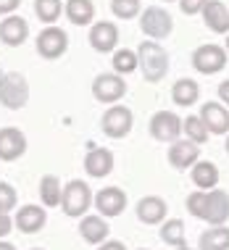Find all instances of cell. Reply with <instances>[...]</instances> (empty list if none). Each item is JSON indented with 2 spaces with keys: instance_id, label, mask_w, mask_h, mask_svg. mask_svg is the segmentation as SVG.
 Segmentation results:
<instances>
[{
  "instance_id": "8fae6325",
  "label": "cell",
  "mask_w": 229,
  "mask_h": 250,
  "mask_svg": "<svg viewBox=\"0 0 229 250\" xmlns=\"http://www.w3.org/2000/svg\"><path fill=\"white\" fill-rule=\"evenodd\" d=\"M87 42L92 45L95 53H113L119 48V26L113 21H95L90 26Z\"/></svg>"
},
{
  "instance_id": "5b68a950",
  "label": "cell",
  "mask_w": 229,
  "mask_h": 250,
  "mask_svg": "<svg viewBox=\"0 0 229 250\" xmlns=\"http://www.w3.org/2000/svg\"><path fill=\"white\" fill-rule=\"evenodd\" d=\"M182 124H185V119L179 116V113L174 111H156L147 121V132H150L153 140H158V143H174V140L182 137Z\"/></svg>"
},
{
  "instance_id": "7c38bea8",
  "label": "cell",
  "mask_w": 229,
  "mask_h": 250,
  "mask_svg": "<svg viewBox=\"0 0 229 250\" xmlns=\"http://www.w3.org/2000/svg\"><path fill=\"white\" fill-rule=\"evenodd\" d=\"M26 153V134L19 126H3L0 129V161L11 164Z\"/></svg>"
},
{
  "instance_id": "b9f144b4",
  "label": "cell",
  "mask_w": 229,
  "mask_h": 250,
  "mask_svg": "<svg viewBox=\"0 0 229 250\" xmlns=\"http://www.w3.org/2000/svg\"><path fill=\"white\" fill-rule=\"evenodd\" d=\"M224 48H227V53H229V35H227V45H224Z\"/></svg>"
},
{
  "instance_id": "ba28073f",
  "label": "cell",
  "mask_w": 229,
  "mask_h": 250,
  "mask_svg": "<svg viewBox=\"0 0 229 250\" xmlns=\"http://www.w3.org/2000/svg\"><path fill=\"white\" fill-rule=\"evenodd\" d=\"M35 48H37V56H40V58L56 61V58H61L66 50H69V35H66L61 26L48 24V26H45V29L37 35Z\"/></svg>"
},
{
  "instance_id": "603a6c76",
  "label": "cell",
  "mask_w": 229,
  "mask_h": 250,
  "mask_svg": "<svg viewBox=\"0 0 229 250\" xmlns=\"http://www.w3.org/2000/svg\"><path fill=\"white\" fill-rule=\"evenodd\" d=\"M171 100H174V105H182V108L195 105L200 100V84L190 77L177 79V84H171Z\"/></svg>"
},
{
  "instance_id": "f35d334b",
  "label": "cell",
  "mask_w": 229,
  "mask_h": 250,
  "mask_svg": "<svg viewBox=\"0 0 229 250\" xmlns=\"http://www.w3.org/2000/svg\"><path fill=\"white\" fill-rule=\"evenodd\" d=\"M0 250H16V248H13L8 240H0Z\"/></svg>"
},
{
  "instance_id": "4fadbf2b",
  "label": "cell",
  "mask_w": 229,
  "mask_h": 250,
  "mask_svg": "<svg viewBox=\"0 0 229 250\" xmlns=\"http://www.w3.org/2000/svg\"><path fill=\"white\" fill-rule=\"evenodd\" d=\"M48 224V211H45V206L40 208L35 203H29V206H21L13 216V227L19 229V232L24 234H37L40 229Z\"/></svg>"
},
{
  "instance_id": "9a60e30c",
  "label": "cell",
  "mask_w": 229,
  "mask_h": 250,
  "mask_svg": "<svg viewBox=\"0 0 229 250\" xmlns=\"http://www.w3.org/2000/svg\"><path fill=\"white\" fill-rule=\"evenodd\" d=\"M95 208L100 216H105V219H113V216L124 213L126 208V192L121 190V187H105V190H98L95 195Z\"/></svg>"
},
{
  "instance_id": "d6a6232c",
  "label": "cell",
  "mask_w": 229,
  "mask_h": 250,
  "mask_svg": "<svg viewBox=\"0 0 229 250\" xmlns=\"http://www.w3.org/2000/svg\"><path fill=\"white\" fill-rule=\"evenodd\" d=\"M185 206H187V211H190V216L200 219V216H203V206H206V190L190 192V195H187V200H185Z\"/></svg>"
},
{
  "instance_id": "2e32d148",
  "label": "cell",
  "mask_w": 229,
  "mask_h": 250,
  "mask_svg": "<svg viewBox=\"0 0 229 250\" xmlns=\"http://www.w3.org/2000/svg\"><path fill=\"white\" fill-rule=\"evenodd\" d=\"M198 116L206 121V126H208L211 134H229V108L224 103H213V100H208V103L200 105Z\"/></svg>"
},
{
  "instance_id": "f6af8a7d",
  "label": "cell",
  "mask_w": 229,
  "mask_h": 250,
  "mask_svg": "<svg viewBox=\"0 0 229 250\" xmlns=\"http://www.w3.org/2000/svg\"><path fill=\"white\" fill-rule=\"evenodd\" d=\"M140 250H147V248H140Z\"/></svg>"
},
{
  "instance_id": "ab89813d",
  "label": "cell",
  "mask_w": 229,
  "mask_h": 250,
  "mask_svg": "<svg viewBox=\"0 0 229 250\" xmlns=\"http://www.w3.org/2000/svg\"><path fill=\"white\" fill-rule=\"evenodd\" d=\"M224 150H227V155H229V134H227V143H224Z\"/></svg>"
},
{
  "instance_id": "5bb4252c",
  "label": "cell",
  "mask_w": 229,
  "mask_h": 250,
  "mask_svg": "<svg viewBox=\"0 0 229 250\" xmlns=\"http://www.w3.org/2000/svg\"><path fill=\"white\" fill-rule=\"evenodd\" d=\"M200 161V145H195L192 140H174L171 147H169V164L174 168H179V171H187V168H192L195 164Z\"/></svg>"
},
{
  "instance_id": "52a82bcc",
  "label": "cell",
  "mask_w": 229,
  "mask_h": 250,
  "mask_svg": "<svg viewBox=\"0 0 229 250\" xmlns=\"http://www.w3.org/2000/svg\"><path fill=\"white\" fill-rule=\"evenodd\" d=\"M124 95H126V82H124L121 74L108 71V74H98V77L92 79V98H95L98 103L113 105Z\"/></svg>"
},
{
  "instance_id": "60d3db41",
  "label": "cell",
  "mask_w": 229,
  "mask_h": 250,
  "mask_svg": "<svg viewBox=\"0 0 229 250\" xmlns=\"http://www.w3.org/2000/svg\"><path fill=\"white\" fill-rule=\"evenodd\" d=\"M174 250H192V248H187V245H182V248H174Z\"/></svg>"
},
{
  "instance_id": "e575fe53",
  "label": "cell",
  "mask_w": 229,
  "mask_h": 250,
  "mask_svg": "<svg viewBox=\"0 0 229 250\" xmlns=\"http://www.w3.org/2000/svg\"><path fill=\"white\" fill-rule=\"evenodd\" d=\"M11 229H13V219H11V213H3V211H0V240L8 237Z\"/></svg>"
},
{
  "instance_id": "ffe728a7",
  "label": "cell",
  "mask_w": 229,
  "mask_h": 250,
  "mask_svg": "<svg viewBox=\"0 0 229 250\" xmlns=\"http://www.w3.org/2000/svg\"><path fill=\"white\" fill-rule=\"evenodd\" d=\"M166 211H169V206H166V200L158 198V195H145V198L137 203V219L147 227L164 224Z\"/></svg>"
},
{
  "instance_id": "f1b7e54d",
  "label": "cell",
  "mask_w": 229,
  "mask_h": 250,
  "mask_svg": "<svg viewBox=\"0 0 229 250\" xmlns=\"http://www.w3.org/2000/svg\"><path fill=\"white\" fill-rule=\"evenodd\" d=\"M182 134H185L187 140H192L195 145H203V143H208V126H206V121L195 113V116H187L185 119V124H182Z\"/></svg>"
},
{
  "instance_id": "cb8c5ba5",
  "label": "cell",
  "mask_w": 229,
  "mask_h": 250,
  "mask_svg": "<svg viewBox=\"0 0 229 250\" xmlns=\"http://www.w3.org/2000/svg\"><path fill=\"white\" fill-rule=\"evenodd\" d=\"M63 13L74 26H87L95 19V3L92 0H66Z\"/></svg>"
},
{
  "instance_id": "8d00e7d4",
  "label": "cell",
  "mask_w": 229,
  "mask_h": 250,
  "mask_svg": "<svg viewBox=\"0 0 229 250\" xmlns=\"http://www.w3.org/2000/svg\"><path fill=\"white\" fill-rule=\"evenodd\" d=\"M98 250H126L124 242H119V240H105V242H100Z\"/></svg>"
},
{
  "instance_id": "8992f818",
  "label": "cell",
  "mask_w": 229,
  "mask_h": 250,
  "mask_svg": "<svg viewBox=\"0 0 229 250\" xmlns=\"http://www.w3.org/2000/svg\"><path fill=\"white\" fill-rule=\"evenodd\" d=\"M227 58H229L227 48H221V45H216V42H206V45H200V48L192 50V58L190 61H192L195 71L211 77V74H219L221 69H224Z\"/></svg>"
},
{
  "instance_id": "d590c367",
  "label": "cell",
  "mask_w": 229,
  "mask_h": 250,
  "mask_svg": "<svg viewBox=\"0 0 229 250\" xmlns=\"http://www.w3.org/2000/svg\"><path fill=\"white\" fill-rule=\"evenodd\" d=\"M21 5V0H0V16H11Z\"/></svg>"
},
{
  "instance_id": "836d02e7",
  "label": "cell",
  "mask_w": 229,
  "mask_h": 250,
  "mask_svg": "<svg viewBox=\"0 0 229 250\" xmlns=\"http://www.w3.org/2000/svg\"><path fill=\"white\" fill-rule=\"evenodd\" d=\"M177 3H179V8H182L185 16H195V13H200L206 8L208 0H177Z\"/></svg>"
},
{
  "instance_id": "83f0119b",
  "label": "cell",
  "mask_w": 229,
  "mask_h": 250,
  "mask_svg": "<svg viewBox=\"0 0 229 250\" xmlns=\"http://www.w3.org/2000/svg\"><path fill=\"white\" fill-rule=\"evenodd\" d=\"M113 71L126 77V74L137 71L140 69V61H137V50H129V48H116L113 50V61H111Z\"/></svg>"
},
{
  "instance_id": "3957f363",
  "label": "cell",
  "mask_w": 229,
  "mask_h": 250,
  "mask_svg": "<svg viewBox=\"0 0 229 250\" xmlns=\"http://www.w3.org/2000/svg\"><path fill=\"white\" fill-rule=\"evenodd\" d=\"M26 103H29V84H26L24 74H0V105H5L8 111H21Z\"/></svg>"
},
{
  "instance_id": "277c9868",
  "label": "cell",
  "mask_w": 229,
  "mask_h": 250,
  "mask_svg": "<svg viewBox=\"0 0 229 250\" xmlns=\"http://www.w3.org/2000/svg\"><path fill=\"white\" fill-rule=\"evenodd\" d=\"M140 29L147 40H166L174 32V19L164 5H147L140 13Z\"/></svg>"
},
{
  "instance_id": "30bf717a",
  "label": "cell",
  "mask_w": 229,
  "mask_h": 250,
  "mask_svg": "<svg viewBox=\"0 0 229 250\" xmlns=\"http://www.w3.org/2000/svg\"><path fill=\"white\" fill-rule=\"evenodd\" d=\"M203 221L208 227H219L229 221V192L227 190H206V206H203Z\"/></svg>"
},
{
  "instance_id": "4dcf8cb0",
  "label": "cell",
  "mask_w": 229,
  "mask_h": 250,
  "mask_svg": "<svg viewBox=\"0 0 229 250\" xmlns=\"http://www.w3.org/2000/svg\"><path fill=\"white\" fill-rule=\"evenodd\" d=\"M111 11L121 21H129V19H137L143 13V3L140 0H111Z\"/></svg>"
},
{
  "instance_id": "ee69618b",
  "label": "cell",
  "mask_w": 229,
  "mask_h": 250,
  "mask_svg": "<svg viewBox=\"0 0 229 250\" xmlns=\"http://www.w3.org/2000/svg\"><path fill=\"white\" fill-rule=\"evenodd\" d=\"M164 3H171V0H164Z\"/></svg>"
},
{
  "instance_id": "7a4b0ae2",
  "label": "cell",
  "mask_w": 229,
  "mask_h": 250,
  "mask_svg": "<svg viewBox=\"0 0 229 250\" xmlns=\"http://www.w3.org/2000/svg\"><path fill=\"white\" fill-rule=\"evenodd\" d=\"M92 200H95V195H92L90 185L82 179H71V182H66L63 195H61V211L66 216H71V219H82L90 211Z\"/></svg>"
},
{
  "instance_id": "f546056e",
  "label": "cell",
  "mask_w": 229,
  "mask_h": 250,
  "mask_svg": "<svg viewBox=\"0 0 229 250\" xmlns=\"http://www.w3.org/2000/svg\"><path fill=\"white\" fill-rule=\"evenodd\" d=\"M61 11H63L61 0H35V13L40 21H45V24H56Z\"/></svg>"
},
{
  "instance_id": "7402d4cb",
  "label": "cell",
  "mask_w": 229,
  "mask_h": 250,
  "mask_svg": "<svg viewBox=\"0 0 229 250\" xmlns=\"http://www.w3.org/2000/svg\"><path fill=\"white\" fill-rule=\"evenodd\" d=\"M190 177H192V185L198 187V190H213V187H219V166L213 164V161H203L200 158L198 164L190 168Z\"/></svg>"
},
{
  "instance_id": "44dd1931",
  "label": "cell",
  "mask_w": 229,
  "mask_h": 250,
  "mask_svg": "<svg viewBox=\"0 0 229 250\" xmlns=\"http://www.w3.org/2000/svg\"><path fill=\"white\" fill-rule=\"evenodd\" d=\"M200 13H203V24L213 35H229V8L224 0H208Z\"/></svg>"
},
{
  "instance_id": "1f68e13d",
  "label": "cell",
  "mask_w": 229,
  "mask_h": 250,
  "mask_svg": "<svg viewBox=\"0 0 229 250\" xmlns=\"http://www.w3.org/2000/svg\"><path fill=\"white\" fill-rule=\"evenodd\" d=\"M16 203H19L16 190H13L8 182H0V211H3V213L13 211V208H16Z\"/></svg>"
},
{
  "instance_id": "d4e9b609",
  "label": "cell",
  "mask_w": 229,
  "mask_h": 250,
  "mask_svg": "<svg viewBox=\"0 0 229 250\" xmlns=\"http://www.w3.org/2000/svg\"><path fill=\"white\" fill-rule=\"evenodd\" d=\"M198 250H229V227H208L198 240Z\"/></svg>"
},
{
  "instance_id": "d6986e66",
  "label": "cell",
  "mask_w": 229,
  "mask_h": 250,
  "mask_svg": "<svg viewBox=\"0 0 229 250\" xmlns=\"http://www.w3.org/2000/svg\"><path fill=\"white\" fill-rule=\"evenodd\" d=\"M26 37H29V24L24 21L21 16H5L3 21H0V42L8 45V48H19V45L26 42Z\"/></svg>"
},
{
  "instance_id": "e0dca14e",
  "label": "cell",
  "mask_w": 229,
  "mask_h": 250,
  "mask_svg": "<svg viewBox=\"0 0 229 250\" xmlns=\"http://www.w3.org/2000/svg\"><path fill=\"white\" fill-rule=\"evenodd\" d=\"M108 221H105V216L100 213H84L82 221H79V234H82L84 242H90V245H100V242L108 240Z\"/></svg>"
},
{
  "instance_id": "7bdbcfd3",
  "label": "cell",
  "mask_w": 229,
  "mask_h": 250,
  "mask_svg": "<svg viewBox=\"0 0 229 250\" xmlns=\"http://www.w3.org/2000/svg\"><path fill=\"white\" fill-rule=\"evenodd\" d=\"M32 250H42V248H32Z\"/></svg>"
},
{
  "instance_id": "ac0fdd59",
  "label": "cell",
  "mask_w": 229,
  "mask_h": 250,
  "mask_svg": "<svg viewBox=\"0 0 229 250\" xmlns=\"http://www.w3.org/2000/svg\"><path fill=\"white\" fill-rule=\"evenodd\" d=\"M84 171L92 179H103L113 171V153L108 147H92L84 155Z\"/></svg>"
},
{
  "instance_id": "484cf974",
  "label": "cell",
  "mask_w": 229,
  "mask_h": 250,
  "mask_svg": "<svg viewBox=\"0 0 229 250\" xmlns=\"http://www.w3.org/2000/svg\"><path fill=\"white\" fill-rule=\"evenodd\" d=\"M158 237H161V242H164V245H169V248H182V245H187L185 221H182V219H166L164 224H161Z\"/></svg>"
},
{
  "instance_id": "74e56055",
  "label": "cell",
  "mask_w": 229,
  "mask_h": 250,
  "mask_svg": "<svg viewBox=\"0 0 229 250\" xmlns=\"http://www.w3.org/2000/svg\"><path fill=\"white\" fill-rule=\"evenodd\" d=\"M219 100L224 105H229V79H224V82L219 84Z\"/></svg>"
},
{
  "instance_id": "4316f807",
  "label": "cell",
  "mask_w": 229,
  "mask_h": 250,
  "mask_svg": "<svg viewBox=\"0 0 229 250\" xmlns=\"http://www.w3.org/2000/svg\"><path fill=\"white\" fill-rule=\"evenodd\" d=\"M61 195H63V187H61V179L56 174H45L40 179V200H42L45 208H58L61 206Z\"/></svg>"
},
{
  "instance_id": "6da1fadb",
  "label": "cell",
  "mask_w": 229,
  "mask_h": 250,
  "mask_svg": "<svg viewBox=\"0 0 229 250\" xmlns=\"http://www.w3.org/2000/svg\"><path fill=\"white\" fill-rule=\"evenodd\" d=\"M137 61H140L137 71H143L145 82H150V84L164 82L166 74H169V53L161 48L156 40H150V42H140Z\"/></svg>"
},
{
  "instance_id": "9c48e42d",
  "label": "cell",
  "mask_w": 229,
  "mask_h": 250,
  "mask_svg": "<svg viewBox=\"0 0 229 250\" xmlns=\"http://www.w3.org/2000/svg\"><path fill=\"white\" fill-rule=\"evenodd\" d=\"M132 126H134V113L126 105L113 103V105H108V111L103 113V119H100V129H103V134L111 140L126 137V134L132 132Z\"/></svg>"
}]
</instances>
